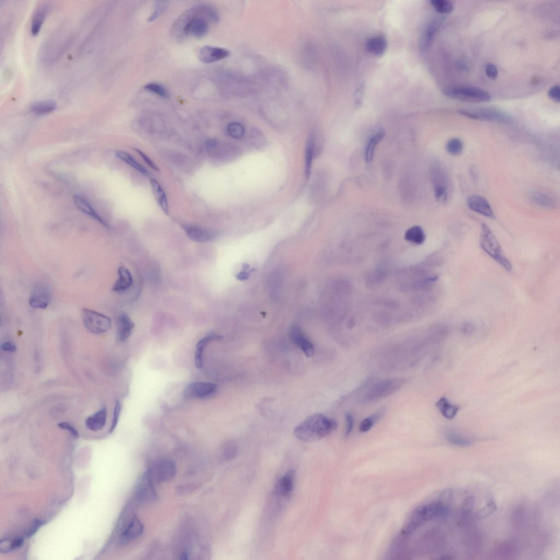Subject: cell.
I'll list each match as a JSON object with an SVG mask.
<instances>
[{
    "instance_id": "cell-14",
    "label": "cell",
    "mask_w": 560,
    "mask_h": 560,
    "mask_svg": "<svg viewBox=\"0 0 560 560\" xmlns=\"http://www.w3.org/2000/svg\"><path fill=\"white\" fill-rule=\"evenodd\" d=\"M52 296L49 288L44 285H39L34 289L29 303L30 306L37 309H45L50 304Z\"/></svg>"
},
{
    "instance_id": "cell-27",
    "label": "cell",
    "mask_w": 560,
    "mask_h": 560,
    "mask_svg": "<svg viewBox=\"0 0 560 560\" xmlns=\"http://www.w3.org/2000/svg\"><path fill=\"white\" fill-rule=\"evenodd\" d=\"M441 23V19H435L427 25L426 30H424L422 35L421 39L420 49L422 52L426 51L430 46L434 35Z\"/></svg>"
},
{
    "instance_id": "cell-30",
    "label": "cell",
    "mask_w": 560,
    "mask_h": 560,
    "mask_svg": "<svg viewBox=\"0 0 560 560\" xmlns=\"http://www.w3.org/2000/svg\"><path fill=\"white\" fill-rule=\"evenodd\" d=\"M47 12L48 8L46 5L40 6L35 11L32 17L31 25V31L32 35H36L40 31Z\"/></svg>"
},
{
    "instance_id": "cell-23",
    "label": "cell",
    "mask_w": 560,
    "mask_h": 560,
    "mask_svg": "<svg viewBox=\"0 0 560 560\" xmlns=\"http://www.w3.org/2000/svg\"><path fill=\"white\" fill-rule=\"evenodd\" d=\"M107 416V409L104 407L95 414L89 416L85 423L89 430L98 431L102 430L105 426Z\"/></svg>"
},
{
    "instance_id": "cell-3",
    "label": "cell",
    "mask_w": 560,
    "mask_h": 560,
    "mask_svg": "<svg viewBox=\"0 0 560 560\" xmlns=\"http://www.w3.org/2000/svg\"><path fill=\"white\" fill-rule=\"evenodd\" d=\"M443 93L453 100L466 103H486L491 99L490 94L484 90L470 86H450L443 90Z\"/></svg>"
},
{
    "instance_id": "cell-13",
    "label": "cell",
    "mask_w": 560,
    "mask_h": 560,
    "mask_svg": "<svg viewBox=\"0 0 560 560\" xmlns=\"http://www.w3.org/2000/svg\"><path fill=\"white\" fill-rule=\"evenodd\" d=\"M183 229L188 237L195 242L207 243L216 238L215 232L199 225L186 224L183 226Z\"/></svg>"
},
{
    "instance_id": "cell-4",
    "label": "cell",
    "mask_w": 560,
    "mask_h": 560,
    "mask_svg": "<svg viewBox=\"0 0 560 560\" xmlns=\"http://www.w3.org/2000/svg\"><path fill=\"white\" fill-rule=\"evenodd\" d=\"M404 384L405 380L400 379L380 381L368 389L364 396L363 401L373 402L384 399L399 390Z\"/></svg>"
},
{
    "instance_id": "cell-10",
    "label": "cell",
    "mask_w": 560,
    "mask_h": 560,
    "mask_svg": "<svg viewBox=\"0 0 560 560\" xmlns=\"http://www.w3.org/2000/svg\"><path fill=\"white\" fill-rule=\"evenodd\" d=\"M434 183L437 201L441 204L447 201L448 197V179L444 170L436 168L434 173Z\"/></svg>"
},
{
    "instance_id": "cell-45",
    "label": "cell",
    "mask_w": 560,
    "mask_h": 560,
    "mask_svg": "<svg viewBox=\"0 0 560 560\" xmlns=\"http://www.w3.org/2000/svg\"><path fill=\"white\" fill-rule=\"evenodd\" d=\"M134 150L136 151L140 156V157L144 159L146 164L155 170L156 172H159V169L155 163L144 152L139 150L138 148H134Z\"/></svg>"
},
{
    "instance_id": "cell-50",
    "label": "cell",
    "mask_w": 560,
    "mask_h": 560,
    "mask_svg": "<svg viewBox=\"0 0 560 560\" xmlns=\"http://www.w3.org/2000/svg\"><path fill=\"white\" fill-rule=\"evenodd\" d=\"M58 426L62 430L68 431L74 437L78 438L79 437V432L72 424L68 422H61L58 424Z\"/></svg>"
},
{
    "instance_id": "cell-28",
    "label": "cell",
    "mask_w": 560,
    "mask_h": 560,
    "mask_svg": "<svg viewBox=\"0 0 560 560\" xmlns=\"http://www.w3.org/2000/svg\"><path fill=\"white\" fill-rule=\"evenodd\" d=\"M436 406L445 419L448 420H451L455 418L459 409L457 406L452 405L445 398H442L439 400Z\"/></svg>"
},
{
    "instance_id": "cell-39",
    "label": "cell",
    "mask_w": 560,
    "mask_h": 560,
    "mask_svg": "<svg viewBox=\"0 0 560 560\" xmlns=\"http://www.w3.org/2000/svg\"><path fill=\"white\" fill-rule=\"evenodd\" d=\"M145 89L150 91V93L157 95L163 98H168L169 97L168 90L164 86H162V85L160 84L156 83H148L146 85Z\"/></svg>"
},
{
    "instance_id": "cell-43",
    "label": "cell",
    "mask_w": 560,
    "mask_h": 560,
    "mask_svg": "<svg viewBox=\"0 0 560 560\" xmlns=\"http://www.w3.org/2000/svg\"><path fill=\"white\" fill-rule=\"evenodd\" d=\"M227 132L232 138L238 139L244 136L245 131L244 127L242 124L234 122L228 125Z\"/></svg>"
},
{
    "instance_id": "cell-26",
    "label": "cell",
    "mask_w": 560,
    "mask_h": 560,
    "mask_svg": "<svg viewBox=\"0 0 560 560\" xmlns=\"http://www.w3.org/2000/svg\"><path fill=\"white\" fill-rule=\"evenodd\" d=\"M150 183L156 201H157L162 211L164 212L166 215L168 216L169 215V207L164 190L163 189L157 180L152 179Z\"/></svg>"
},
{
    "instance_id": "cell-53",
    "label": "cell",
    "mask_w": 560,
    "mask_h": 560,
    "mask_svg": "<svg viewBox=\"0 0 560 560\" xmlns=\"http://www.w3.org/2000/svg\"><path fill=\"white\" fill-rule=\"evenodd\" d=\"M453 496V491L451 489H447V490H444L440 495V502L443 503L444 505L449 503L452 499Z\"/></svg>"
},
{
    "instance_id": "cell-54",
    "label": "cell",
    "mask_w": 560,
    "mask_h": 560,
    "mask_svg": "<svg viewBox=\"0 0 560 560\" xmlns=\"http://www.w3.org/2000/svg\"><path fill=\"white\" fill-rule=\"evenodd\" d=\"M2 350L6 352H14L17 351L16 345L12 342H7L1 346Z\"/></svg>"
},
{
    "instance_id": "cell-31",
    "label": "cell",
    "mask_w": 560,
    "mask_h": 560,
    "mask_svg": "<svg viewBox=\"0 0 560 560\" xmlns=\"http://www.w3.org/2000/svg\"><path fill=\"white\" fill-rule=\"evenodd\" d=\"M405 239L410 243L421 245L424 242L426 236L421 226L415 225L406 231Z\"/></svg>"
},
{
    "instance_id": "cell-17",
    "label": "cell",
    "mask_w": 560,
    "mask_h": 560,
    "mask_svg": "<svg viewBox=\"0 0 560 560\" xmlns=\"http://www.w3.org/2000/svg\"><path fill=\"white\" fill-rule=\"evenodd\" d=\"M468 207L472 211L489 218H494L490 204L483 196L472 195L467 200Z\"/></svg>"
},
{
    "instance_id": "cell-36",
    "label": "cell",
    "mask_w": 560,
    "mask_h": 560,
    "mask_svg": "<svg viewBox=\"0 0 560 560\" xmlns=\"http://www.w3.org/2000/svg\"><path fill=\"white\" fill-rule=\"evenodd\" d=\"M446 437L448 441L453 445L466 447L472 444L470 439L453 431L448 432L446 434Z\"/></svg>"
},
{
    "instance_id": "cell-1",
    "label": "cell",
    "mask_w": 560,
    "mask_h": 560,
    "mask_svg": "<svg viewBox=\"0 0 560 560\" xmlns=\"http://www.w3.org/2000/svg\"><path fill=\"white\" fill-rule=\"evenodd\" d=\"M338 426V422L332 418L322 414H314L298 425L294 435L302 441L313 442L330 435Z\"/></svg>"
},
{
    "instance_id": "cell-19",
    "label": "cell",
    "mask_w": 560,
    "mask_h": 560,
    "mask_svg": "<svg viewBox=\"0 0 560 560\" xmlns=\"http://www.w3.org/2000/svg\"><path fill=\"white\" fill-rule=\"evenodd\" d=\"M118 278L113 285V291L118 293H123L129 290L133 285L134 280L132 274L124 266L120 267L118 270Z\"/></svg>"
},
{
    "instance_id": "cell-49",
    "label": "cell",
    "mask_w": 560,
    "mask_h": 560,
    "mask_svg": "<svg viewBox=\"0 0 560 560\" xmlns=\"http://www.w3.org/2000/svg\"><path fill=\"white\" fill-rule=\"evenodd\" d=\"M548 96L552 101L556 103L560 101V88L559 86H554L552 87L548 91Z\"/></svg>"
},
{
    "instance_id": "cell-29",
    "label": "cell",
    "mask_w": 560,
    "mask_h": 560,
    "mask_svg": "<svg viewBox=\"0 0 560 560\" xmlns=\"http://www.w3.org/2000/svg\"><path fill=\"white\" fill-rule=\"evenodd\" d=\"M385 134L383 129H380L369 140L365 152V159L367 162H370L373 160L375 148L380 142L384 138Z\"/></svg>"
},
{
    "instance_id": "cell-2",
    "label": "cell",
    "mask_w": 560,
    "mask_h": 560,
    "mask_svg": "<svg viewBox=\"0 0 560 560\" xmlns=\"http://www.w3.org/2000/svg\"><path fill=\"white\" fill-rule=\"evenodd\" d=\"M480 246L489 256L504 268L507 272H511L512 266L510 261L503 253L501 245L491 229L485 223L481 225L480 237Z\"/></svg>"
},
{
    "instance_id": "cell-46",
    "label": "cell",
    "mask_w": 560,
    "mask_h": 560,
    "mask_svg": "<svg viewBox=\"0 0 560 560\" xmlns=\"http://www.w3.org/2000/svg\"><path fill=\"white\" fill-rule=\"evenodd\" d=\"M486 75L489 79L495 80L498 76V70L497 68L492 63H487L485 67Z\"/></svg>"
},
{
    "instance_id": "cell-44",
    "label": "cell",
    "mask_w": 560,
    "mask_h": 560,
    "mask_svg": "<svg viewBox=\"0 0 560 560\" xmlns=\"http://www.w3.org/2000/svg\"><path fill=\"white\" fill-rule=\"evenodd\" d=\"M121 404H120L119 401H117L115 404L114 412H113V416L111 428L109 430L110 433H112L117 427L120 412H121Z\"/></svg>"
},
{
    "instance_id": "cell-33",
    "label": "cell",
    "mask_w": 560,
    "mask_h": 560,
    "mask_svg": "<svg viewBox=\"0 0 560 560\" xmlns=\"http://www.w3.org/2000/svg\"><path fill=\"white\" fill-rule=\"evenodd\" d=\"M531 197L532 201L538 206L547 209H554L556 207L554 200L547 194L534 192L531 194Z\"/></svg>"
},
{
    "instance_id": "cell-15",
    "label": "cell",
    "mask_w": 560,
    "mask_h": 560,
    "mask_svg": "<svg viewBox=\"0 0 560 560\" xmlns=\"http://www.w3.org/2000/svg\"><path fill=\"white\" fill-rule=\"evenodd\" d=\"M228 49L224 48L204 46L200 51V60L205 63H211L223 60L230 55Z\"/></svg>"
},
{
    "instance_id": "cell-24",
    "label": "cell",
    "mask_w": 560,
    "mask_h": 560,
    "mask_svg": "<svg viewBox=\"0 0 560 560\" xmlns=\"http://www.w3.org/2000/svg\"><path fill=\"white\" fill-rule=\"evenodd\" d=\"M222 338V337L221 336L214 333H211L198 342L196 346L194 358L195 367L197 368L200 369L203 367V351L205 347L212 340H221Z\"/></svg>"
},
{
    "instance_id": "cell-9",
    "label": "cell",
    "mask_w": 560,
    "mask_h": 560,
    "mask_svg": "<svg viewBox=\"0 0 560 560\" xmlns=\"http://www.w3.org/2000/svg\"><path fill=\"white\" fill-rule=\"evenodd\" d=\"M289 336L293 343L296 345L308 357L314 356L315 347L313 343L297 325H294L290 329Z\"/></svg>"
},
{
    "instance_id": "cell-35",
    "label": "cell",
    "mask_w": 560,
    "mask_h": 560,
    "mask_svg": "<svg viewBox=\"0 0 560 560\" xmlns=\"http://www.w3.org/2000/svg\"><path fill=\"white\" fill-rule=\"evenodd\" d=\"M315 137L313 134L310 135L308 139L306 148V176L309 177L311 169L312 162H313V159L314 157V149H315Z\"/></svg>"
},
{
    "instance_id": "cell-41",
    "label": "cell",
    "mask_w": 560,
    "mask_h": 560,
    "mask_svg": "<svg viewBox=\"0 0 560 560\" xmlns=\"http://www.w3.org/2000/svg\"><path fill=\"white\" fill-rule=\"evenodd\" d=\"M497 508L498 507L493 501L488 502L478 512L477 514V519L480 520L486 518V517L495 512Z\"/></svg>"
},
{
    "instance_id": "cell-7",
    "label": "cell",
    "mask_w": 560,
    "mask_h": 560,
    "mask_svg": "<svg viewBox=\"0 0 560 560\" xmlns=\"http://www.w3.org/2000/svg\"><path fill=\"white\" fill-rule=\"evenodd\" d=\"M217 392V386L211 382L197 381L187 385L183 390L184 398L190 399H207Z\"/></svg>"
},
{
    "instance_id": "cell-16",
    "label": "cell",
    "mask_w": 560,
    "mask_h": 560,
    "mask_svg": "<svg viewBox=\"0 0 560 560\" xmlns=\"http://www.w3.org/2000/svg\"><path fill=\"white\" fill-rule=\"evenodd\" d=\"M426 521H427V519L426 513H425L424 505L417 507L411 514L409 520L406 522L405 525L404 526L402 533L406 535L412 534L413 532Z\"/></svg>"
},
{
    "instance_id": "cell-11",
    "label": "cell",
    "mask_w": 560,
    "mask_h": 560,
    "mask_svg": "<svg viewBox=\"0 0 560 560\" xmlns=\"http://www.w3.org/2000/svg\"><path fill=\"white\" fill-rule=\"evenodd\" d=\"M153 480L150 472H147L141 478L136 488V497L139 501H148L155 498Z\"/></svg>"
},
{
    "instance_id": "cell-56",
    "label": "cell",
    "mask_w": 560,
    "mask_h": 560,
    "mask_svg": "<svg viewBox=\"0 0 560 560\" xmlns=\"http://www.w3.org/2000/svg\"><path fill=\"white\" fill-rule=\"evenodd\" d=\"M42 522L40 520H37L36 522H35L32 529L29 532V533H28L27 536L30 537L32 535H34L35 533H36V531L38 530Z\"/></svg>"
},
{
    "instance_id": "cell-42",
    "label": "cell",
    "mask_w": 560,
    "mask_h": 560,
    "mask_svg": "<svg viewBox=\"0 0 560 560\" xmlns=\"http://www.w3.org/2000/svg\"><path fill=\"white\" fill-rule=\"evenodd\" d=\"M3 541L1 543L4 544L5 545H0V547H1V551L4 552L17 550L22 547L24 543L23 538H17L15 540L9 541V542L6 540Z\"/></svg>"
},
{
    "instance_id": "cell-51",
    "label": "cell",
    "mask_w": 560,
    "mask_h": 560,
    "mask_svg": "<svg viewBox=\"0 0 560 560\" xmlns=\"http://www.w3.org/2000/svg\"><path fill=\"white\" fill-rule=\"evenodd\" d=\"M475 500L473 497H469L466 499L463 506V512L464 515H468L471 512L474 505Z\"/></svg>"
},
{
    "instance_id": "cell-20",
    "label": "cell",
    "mask_w": 560,
    "mask_h": 560,
    "mask_svg": "<svg viewBox=\"0 0 560 560\" xmlns=\"http://www.w3.org/2000/svg\"><path fill=\"white\" fill-rule=\"evenodd\" d=\"M74 201L78 209L80 210L83 214L94 219V220L100 223L105 227L109 228L108 224L99 216L86 199L80 195H75L74 197Z\"/></svg>"
},
{
    "instance_id": "cell-25",
    "label": "cell",
    "mask_w": 560,
    "mask_h": 560,
    "mask_svg": "<svg viewBox=\"0 0 560 560\" xmlns=\"http://www.w3.org/2000/svg\"><path fill=\"white\" fill-rule=\"evenodd\" d=\"M295 472L293 470L287 472L281 477L278 484L277 490L283 497L287 498L291 494L294 488Z\"/></svg>"
},
{
    "instance_id": "cell-37",
    "label": "cell",
    "mask_w": 560,
    "mask_h": 560,
    "mask_svg": "<svg viewBox=\"0 0 560 560\" xmlns=\"http://www.w3.org/2000/svg\"><path fill=\"white\" fill-rule=\"evenodd\" d=\"M464 143L458 138L450 139L446 145V151L452 155H458L462 153L464 150Z\"/></svg>"
},
{
    "instance_id": "cell-12",
    "label": "cell",
    "mask_w": 560,
    "mask_h": 560,
    "mask_svg": "<svg viewBox=\"0 0 560 560\" xmlns=\"http://www.w3.org/2000/svg\"><path fill=\"white\" fill-rule=\"evenodd\" d=\"M151 474L153 479L158 482L169 481L175 477L176 467L172 460H162L155 466Z\"/></svg>"
},
{
    "instance_id": "cell-38",
    "label": "cell",
    "mask_w": 560,
    "mask_h": 560,
    "mask_svg": "<svg viewBox=\"0 0 560 560\" xmlns=\"http://www.w3.org/2000/svg\"><path fill=\"white\" fill-rule=\"evenodd\" d=\"M383 412L380 411L377 413L366 418L359 424V430L360 432L365 433L372 429L375 423L379 421L383 415Z\"/></svg>"
},
{
    "instance_id": "cell-6",
    "label": "cell",
    "mask_w": 560,
    "mask_h": 560,
    "mask_svg": "<svg viewBox=\"0 0 560 560\" xmlns=\"http://www.w3.org/2000/svg\"><path fill=\"white\" fill-rule=\"evenodd\" d=\"M459 113L467 117L480 121L493 122L505 124L513 122L512 118L507 113L495 109H464L459 111Z\"/></svg>"
},
{
    "instance_id": "cell-52",
    "label": "cell",
    "mask_w": 560,
    "mask_h": 560,
    "mask_svg": "<svg viewBox=\"0 0 560 560\" xmlns=\"http://www.w3.org/2000/svg\"><path fill=\"white\" fill-rule=\"evenodd\" d=\"M474 330V324L470 322H465L460 326V331L466 335H472Z\"/></svg>"
},
{
    "instance_id": "cell-21",
    "label": "cell",
    "mask_w": 560,
    "mask_h": 560,
    "mask_svg": "<svg viewBox=\"0 0 560 560\" xmlns=\"http://www.w3.org/2000/svg\"><path fill=\"white\" fill-rule=\"evenodd\" d=\"M118 338L120 342H125L132 335L135 323L126 314H120L117 318Z\"/></svg>"
},
{
    "instance_id": "cell-8",
    "label": "cell",
    "mask_w": 560,
    "mask_h": 560,
    "mask_svg": "<svg viewBox=\"0 0 560 560\" xmlns=\"http://www.w3.org/2000/svg\"><path fill=\"white\" fill-rule=\"evenodd\" d=\"M186 34L192 35L197 39L203 38L209 30L208 20L205 17L197 15L190 17L183 27Z\"/></svg>"
},
{
    "instance_id": "cell-18",
    "label": "cell",
    "mask_w": 560,
    "mask_h": 560,
    "mask_svg": "<svg viewBox=\"0 0 560 560\" xmlns=\"http://www.w3.org/2000/svg\"><path fill=\"white\" fill-rule=\"evenodd\" d=\"M143 531V524L137 516H135L124 528L120 541L122 543L131 542L141 536Z\"/></svg>"
},
{
    "instance_id": "cell-22",
    "label": "cell",
    "mask_w": 560,
    "mask_h": 560,
    "mask_svg": "<svg viewBox=\"0 0 560 560\" xmlns=\"http://www.w3.org/2000/svg\"><path fill=\"white\" fill-rule=\"evenodd\" d=\"M387 42L386 38L382 35L373 37L366 42L367 51L375 56H381L386 51Z\"/></svg>"
},
{
    "instance_id": "cell-48",
    "label": "cell",
    "mask_w": 560,
    "mask_h": 560,
    "mask_svg": "<svg viewBox=\"0 0 560 560\" xmlns=\"http://www.w3.org/2000/svg\"><path fill=\"white\" fill-rule=\"evenodd\" d=\"M345 436L348 437L351 434L354 426V419L353 415L351 413H347L345 415Z\"/></svg>"
},
{
    "instance_id": "cell-55",
    "label": "cell",
    "mask_w": 560,
    "mask_h": 560,
    "mask_svg": "<svg viewBox=\"0 0 560 560\" xmlns=\"http://www.w3.org/2000/svg\"><path fill=\"white\" fill-rule=\"evenodd\" d=\"M250 273L249 272L243 271L237 275V278L241 281H245L250 278Z\"/></svg>"
},
{
    "instance_id": "cell-32",
    "label": "cell",
    "mask_w": 560,
    "mask_h": 560,
    "mask_svg": "<svg viewBox=\"0 0 560 560\" xmlns=\"http://www.w3.org/2000/svg\"><path fill=\"white\" fill-rule=\"evenodd\" d=\"M56 108V104L53 101L46 100L35 102L30 107L31 112L36 114L44 115L51 113Z\"/></svg>"
},
{
    "instance_id": "cell-47",
    "label": "cell",
    "mask_w": 560,
    "mask_h": 560,
    "mask_svg": "<svg viewBox=\"0 0 560 560\" xmlns=\"http://www.w3.org/2000/svg\"><path fill=\"white\" fill-rule=\"evenodd\" d=\"M160 3V4L157 6V8H155L151 16L149 17L148 19V22H153V21L157 19L161 14L165 11L167 9V6L165 3Z\"/></svg>"
},
{
    "instance_id": "cell-5",
    "label": "cell",
    "mask_w": 560,
    "mask_h": 560,
    "mask_svg": "<svg viewBox=\"0 0 560 560\" xmlns=\"http://www.w3.org/2000/svg\"><path fill=\"white\" fill-rule=\"evenodd\" d=\"M82 317L84 327L93 334H103L111 328V318L95 310L83 308Z\"/></svg>"
},
{
    "instance_id": "cell-34",
    "label": "cell",
    "mask_w": 560,
    "mask_h": 560,
    "mask_svg": "<svg viewBox=\"0 0 560 560\" xmlns=\"http://www.w3.org/2000/svg\"><path fill=\"white\" fill-rule=\"evenodd\" d=\"M116 155L118 159L126 163L127 165L136 169L142 174L145 175H149V173L145 168L141 165L129 153L124 151H119L116 153Z\"/></svg>"
},
{
    "instance_id": "cell-40",
    "label": "cell",
    "mask_w": 560,
    "mask_h": 560,
    "mask_svg": "<svg viewBox=\"0 0 560 560\" xmlns=\"http://www.w3.org/2000/svg\"><path fill=\"white\" fill-rule=\"evenodd\" d=\"M432 6L439 13L446 14L451 13L453 10L452 4L446 0H433L431 2Z\"/></svg>"
}]
</instances>
